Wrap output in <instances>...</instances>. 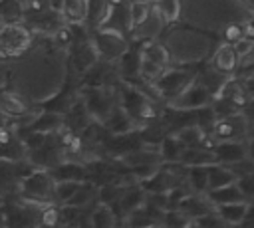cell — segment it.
Instances as JSON below:
<instances>
[{
  "mask_svg": "<svg viewBox=\"0 0 254 228\" xmlns=\"http://www.w3.org/2000/svg\"><path fill=\"white\" fill-rule=\"evenodd\" d=\"M64 125H65L64 113L54 111V109H42V111L36 115V119L32 121V125H30L28 129L38 131V133H44V135H54V133H58Z\"/></svg>",
  "mask_w": 254,
  "mask_h": 228,
  "instance_id": "15",
  "label": "cell"
},
{
  "mask_svg": "<svg viewBox=\"0 0 254 228\" xmlns=\"http://www.w3.org/2000/svg\"><path fill=\"white\" fill-rule=\"evenodd\" d=\"M10 75L14 89L28 101L42 103L56 97L65 81V59L67 52L58 48L50 36L48 44L30 46L22 56L16 57Z\"/></svg>",
  "mask_w": 254,
  "mask_h": 228,
  "instance_id": "1",
  "label": "cell"
},
{
  "mask_svg": "<svg viewBox=\"0 0 254 228\" xmlns=\"http://www.w3.org/2000/svg\"><path fill=\"white\" fill-rule=\"evenodd\" d=\"M163 46L167 48L171 61L177 63H196L202 61L204 57H208L214 50V38L198 32V30H190V28H173L165 40Z\"/></svg>",
  "mask_w": 254,
  "mask_h": 228,
  "instance_id": "2",
  "label": "cell"
},
{
  "mask_svg": "<svg viewBox=\"0 0 254 228\" xmlns=\"http://www.w3.org/2000/svg\"><path fill=\"white\" fill-rule=\"evenodd\" d=\"M226 167L232 171V174H234L236 178L254 172V161H252L250 157H244V159H240V161H236V163H230V165H226Z\"/></svg>",
  "mask_w": 254,
  "mask_h": 228,
  "instance_id": "30",
  "label": "cell"
},
{
  "mask_svg": "<svg viewBox=\"0 0 254 228\" xmlns=\"http://www.w3.org/2000/svg\"><path fill=\"white\" fill-rule=\"evenodd\" d=\"M242 36H244V24L242 22H232V24L222 28V38H224L226 44H234Z\"/></svg>",
  "mask_w": 254,
  "mask_h": 228,
  "instance_id": "31",
  "label": "cell"
},
{
  "mask_svg": "<svg viewBox=\"0 0 254 228\" xmlns=\"http://www.w3.org/2000/svg\"><path fill=\"white\" fill-rule=\"evenodd\" d=\"M216 163L220 165H230L236 163L244 157H248L246 153V141H218L212 145Z\"/></svg>",
  "mask_w": 254,
  "mask_h": 228,
  "instance_id": "13",
  "label": "cell"
},
{
  "mask_svg": "<svg viewBox=\"0 0 254 228\" xmlns=\"http://www.w3.org/2000/svg\"><path fill=\"white\" fill-rule=\"evenodd\" d=\"M109 4H113V6H121L123 4V0H107Z\"/></svg>",
  "mask_w": 254,
  "mask_h": 228,
  "instance_id": "38",
  "label": "cell"
},
{
  "mask_svg": "<svg viewBox=\"0 0 254 228\" xmlns=\"http://www.w3.org/2000/svg\"><path fill=\"white\" fill-rule=\"evenodd\" d=\"M212 93L194 77L177 97H173L171 101H167V109H175V111H196L202 107H208L212 103Z\"/></svg>",
  "mask_w": 254,
  "mask_h": 228,
  "instance_id": "8",
  "label": "cell"
},
{
  "mask_svg": "<svg viewBox=\"0 0 254 228\" xmlns=\"http://www.w3.org/2000/svg\"><path fill=\"white\" fill-rule=\"evenodd\" d=\"M226 228H232V226H226Z\"/></svg>",
  "mask_w": 254,
  "mask_h": 228,
  "instance_id": "40",
  "label": "cell"
},
{
  "mask_svg": "<svg viewBox=\"0 0 254 228\" xmlns=\"http://www.w3.org/2000/svg\"><path fill=\"white\" fill-rule=\"evenodd\" d=\"M185 228H200V226H198V224H196L194 220H190V222H189V224H187Z\"/></svg>",
  "mask_w": 254,
  "mask_h": 228,
  "instance_id": "37",
  "label": "cell"
},
{
  "mask_svg": "<svg viewBox=\"0 0 254 228\" xmlns=\"http://www.w3.org/2000/svg\"><path fill=\"white\" fill-rule=\"evenodd\" d=\"M50 40L58 46V48H69L71 44H73V30L69 28V24H62V26H58L52 34H50Z\"/></svg>",
  "mask_w": 254,
  "mask_h": 228,
  "instance_id": "28",
  "label": "cell"
},
{
  "mask_svg": "<svg viewBox=\"0 0 254 228\" xmlns=\"http://www.w3.org/2000/svg\"><path fill=\"white\" fill-rule=\"evenodd\" d=\"M206 171H208V190H214V188L226 186L230 182H236V176L232 174V171L226 165L214 163V165H208Z\"/></svg>",
  "mask_w": 254,
  "mask_h": 228,
  "instance_id": "23",
  "label": "cell"
},
{
  "mask_svg": "<svg viewBox=\"0 0 254 228\" xmlns=\"http://www.w3.org/2000/svg\"><path fill=\"white\" fill-rule=\"evenodd\" d=\"M153 6L167 24L181 20V0H153Z\"/></svg>",
  "mask_w": 254,
  "mask_h": 228,
  "instance_id": "27",
  "label": "cell"
},
{
  "mask_svg": "<svg viewBox=\"0 0 254 228\" xmlns=\"http://www.w3.org/2000/svg\"><path fill=\"white\" fill-rule=\"evenodd\" d=\"M254 65V46H252V50L240 59V63H238V71H242V69H248V67H252Z\"/></svg>",
  "mask_w": 254,
  "mask_h": 228,
  "instance_id": "34",
  "label": "cell"
},
{
  "mask_svg": "<svg viewBox=\"0 0 254 228\" xmlns=\"http://www.w3.org/2000/svg\"><path fill=\"white\" fill-rule=\"evenodd\" d=\"M147 228H165V226H163L161 222H153V224H149Z\"/></svg>",
  "mask_w": 254,
  "mask_h": 228,
  "instance_id": "36",
  "label": "cell"
},
{
  "mask_svg": "<svg viewBox=\"0 0 254 228\" xmlns=\"http://www.w3.org/2000/svg\"><path fill=\"white\" fill-rule=\"evenodd\" d=\"M73 65H75V69L79 71V73H85V71H89L101 57H99V52H97V48H95V44H93V40H91V36L89 38H81L79 42L75 40L73 44Z\"/></svg>",
  "mask_w": 254,
  "mask_h": 228,
  "instance_id": "10",
  "label": "cell"
},
{
  "mask_svg": "<svg viewBox=\"0 0 254 228\" xmlns=\"http://www.w3.org/2000/svg\"><path fill=\"white\" fill-rule=\"evenodd\" d=\"M60 228H71V226H69V224H62Z\"/></svg>",
  "mask_w": 254,
  "mask_h": 228,
  "instance_id": "39",
  "label": "cell"
},
{
  "mask_svg": "<svg viewBox=\"0 0 254 228\" xmlns=\"http://www.w3.org/2000/svg\"><path fill=\"white\" fill-rule=\"evenodd\" d=\"M34 42L32 32L16 22H6L0 28V59H12L30 50Z\"/></svg>",
  "mask_w": 254,
  "mask_h": 228,
  "instance_id": "4",
  "label": "cell"
},
{
  "mask_svg": "<svg viewBox=\"0 0 254 228\" xmlns=\"http://www.w3.org/2000/svg\"><path fill=\"white\" fill-rule=\"evenodd\" d=\"M246 153H248V157L254 161V135H250V137L246 139Z\"/></svg>",
  "mask_w": 254,
  "mask_h": 228,
  "instance_id": "35",
  "label": "cell"
},
{
  "mask_svg": "<svg viewBox=\"0 0 254 228\" xmlns=\"http://www.w3.org/2000/svg\"><path fill=\"white\" fill-rule=\"evenodd\" d=\"M151 8H153V0H133L127 8V30L131 32L139 24H143L151 14Z\"/></svg>",
  "mask_w": 254,
  "mask_h": 228,
  "instance_id": "22",
  "label": "cell"
},
{
  "mask_svg": "<svg viewBox=\"0 0 254 228\" xmlns=\"http://www.w3.org/2000/svg\"><path fill=\"white\" fill-rule=\"evenodd\" d=\"M139 57L149 59V61H153V63H159V65H163V67H169V63H171V56H169L167 48H165L163 44L155 42V40L143 42V46H141V50H139Z\"/></svg>",
  "mask_w": 254,
  "mask_h": 228,
  "instance_id": "20",
  "label": "cell"
},
{
  "mask_svg": "<svg viewBox=\"0 0 254 228\" xmlns=\"http://www.w3.org/2000/svg\"><path fill=\"white\" fill-rule=\"evenodd\" d=\"M54 184L56 180L52 178L48 169H34L32 172H28L26 176H22L18 180L16 186V194L18 198L36 204V206H46V204H56L54 198Z\"/></svg>",
  "mask_w": 254,
  "mask_h": 228,
  "instance_id": "3",
  "label": "cell"
},
{
  "mask_svg": "<svg viewBox=\"0 0 254 228\" xmlns=\"http://www.w3.org/2000/svg\"><path fill=\"white\" fill-rule=\"evenodd\" d=\"M183 149H185V145L173 133L165 135L161 139V143H159V153L163 157V163H179Z\"/></svg>",
  "mask_w": 254,
  "mask_h": 228,
  "instance_id": "25",
  "label": "cell"
},
{
  "mask_svg": "<svg viewBox=\"0 0 254 228\" xmlns=\"http://www.w3.org/2000/svg\"><path fill=\"white\" fill-rule=\"evenodd\" d=\"M252 46H254V38H246V36H242L240 40H236V42L232 44V48H234L238 59H242V57L252 50Z\"/></svg>",
  "mask_w": 254,
  "mask_h": 228,
  "instance_id": "33",
  "label": "cell"
},
{
  "mask_svg": "<svg viewBox=\"0 0 254 228\" xmlns=\"http://www.w3.org/2000/svg\"><path fill=\"white\" fill-rule=\"evenodd\" d=\"M60 14H62L64 22L69 24V26L85 24V18H87V6H85V0H62Z\"/></svg>",
  "mask_w": 254,
  "mask_h": 228,
  "instance_id": "18",
  "label": "cell"
},
{
  "mask_svg": "<svg viewBox=\"0 0 254 228\" xmlns=\"http://www.w3.org/2000/svg\"><path fill=\"white\" fill-rule=\"evenodd\" d=\"M208 200L218 206V204H230V202H246L240 188L236 186V182H230L226 186H220V188H214V190H208L206 192Z\"/></svg>",
  "mask_w": 254,
  "mask_h": 228,
  "instance_id": "21",
  "label": "cell"
},
{
  "mask_svg": "<svg viewBox=\"0 0 254 228\" xmlns=\"http://www.w3.org/2000/svg\"><path fill=\"white\" fill-rule=\"evenodd\" d=\"M177 210L189 218V220H196L200 218L202 214H208L214 210V204L208 200L206 194H196V192H189L179 204H177Z\"/></svg>",
  "mask_w": 254,
  "mask_h": 228,
  "instance_id": "11",
  "label": "cell"
},
{
  "mask_svg": "<svg viewBox=\"0 0 254 228\" xmlns=\"http://www.w3.org/2000/svg\"><path fill=\"white\" fill-rule=\"evenodd\" d=\"M32 113L30 101L16 89H0V115L6 119H20Z\"/></svg>",
  "mask_w": 254,
  "mask_h": 228,
  "instance_id": "9",
  "label": "cell"
},
{
  "mask_svg": "<svg viewBox=\"0 0 254 228\" xmlns=\"http://www.w3.org/2000/svg\"><path fill=\"white\" fill-rule=\"evenodd\" d=\"M187 186L190 192L206 194L208 192V171L206 167H187Z\"/></svg>",
  "mask_w": 254,
  "mask_h": 228,
  "instance_id": "24",
  "label": "cell"
},
{
  "mask_svg": "<svg viewBox=\"0 0 254 228\" xmlns=\"http://www.w3.org/2000/svg\"><path fill=\"white\" fill-rule=\"evenodd\" d=\"M192 79H194L192 71H187V69H181V67H167L153 81V89H155L157 97L167 103L173 97H177Z\"/></svg>",
  "mask_w": 254,
  "mask_h": 228,
  "instance_id": "7",
  "label": "cell"
},
{
  "mask_svg": "<svg viewBox=\"0 0 254 228\" xmlns=\"http://www.w3.org/2000/svg\"><path fill=\"white\" fill-rule=\"evenodd\" d=\"M252 135V127L248 119L242 115V111L232 113L222 119H214V125L210 129L212 143L218 141H246Z\"/></svg>",
  "mask_w": 254,
  "mask_h": 228,
  "instance_id": "6",
  "label": "cell"
},
{
  "mask_svg": "<svg viewBox=\"0 0 254 228\" xmlns=\"http://www.w3.org/2000/svg\"><path fill=\"white\" fill-rule=\"evenodd\" d=\"M194 222H196L200 228H226L224 220L216 214V210H212V212H208V214H202V216L196 218Z\"/></svg>",
  "mask_w": 254,
  "mask_h": 228,
  "instance_id": "32",
  "label": "cell"
},
{
  "mask_svg": "<svg viewBox=\"0 0 254 228\" xmlns=\"http://www.w3.org/2000/svg\"><path fill=\"white\" fill-rule=\"evenodd\" d=\"M48 171L56 182H60V180H89L85 165H81L77 161H69V159L62 161L60 165H56Z\"/></svg>",
  "mask_w": 254,
  "mask_h": 228,
  "instance_id": "16",
  "label": "cell"
},
{
  "mask_svg": "<svg viewBox=\"0 0 254 228\" xmlns=\"http://www.w3.org/2000/svg\"><path fill=\"white\" fill-rule=\"evenodd\" d=\"M238 56L232 48V44H218L216 50L212 52V57H210V65L216 67L218 71L226 73V75H234V71L238 69Z\"/></svg>",
  "mask_w": 254,
  "mask_h": 228,
  "instance_id": "12",
  "label": "cell"
},
{
  "mask_svg": "<svg viewBox=\"0 0 254 228\" xmlns=\"http://www.w3.org/2000/svg\"><path fill=\"white\" fill-rule=\"evenodd\" d=\"M179 163L185 165V167H208V165L216 163V157H214L212 147H204V145L185 147L183 153H181Z\"/></svg>",
  "mask_w": 254,
  "mask_h": 228,
  "instance_id": "17",
  "label": "cell"
},
{
  "mask_svg": "<svg viewBox=\"0 0 254 228\" xmlns=\"http://www.w3.org/2000/svg\"><path fill=\"white\" fill-rule=\"evenodd\" d=\"M91 40L99 52V57L107 61H119L129 52L127 40L115 28H95V32L91 34Z\"/></svg>",
  "mask_w": 254,
  "mask_h": 228,
  "instance_id": "5",
  "label": "cell"
},
{
  "mask_svg": "<svg viewBox=\"0 0 254 228\" xmlns=\"http://www.w3.org/2000/svg\"><path fill=\"white\" fill-rule=\"evenodd\" d=\"M167 26V22L163 20V16L157 12V8L153 6L151 8V14L147 16V20L143 24H139L135 30H131V36L133 40H139V42H149V40H155L159 38V34L163 32V28Z\"/></svg>",
  "mask_w": 254,
  "mask_h": 228,
  "instance_id": "14",
  "label": "cell"
},
{
  "mask_svg": "<svg viewBox=\"0 0 254 228\" xmlns=\"http://www.w3.org/2000/svg\"><path fill=\"white\" fill-rule=\"evenodd\" d=\"M216 214L224 220L226 226H232L236 228L242 220H244V214L248 210V202H230V204H218L214 206Z\"/></svg>",
  "mask_w": 254,
  "mask_h": 228,
  "instance_id": "19",
  "label": "cell"
},
{
  "mask_svg": "<svg viewBox=\"0 0 254 228\" xmlns=\"http://www.w3.org/2000/svg\"><path fill=\"white\" fill-rule=\"evenodd\" d=\"M83 180H60L54 184V198H56V204H67L71 200V196L79 190Z\"/></svg>",
  "mask_w": 254,
  "mask_h": 228,
  "instance_id": "26",
  "label": "cell"
},
{
  "mask_svg": "<svg viewBox=\"0 0 254 228\" xmlns=\"http://www.w3.org/2000/svg\"><path fill=\"white\" fill-rule=\"evenodd\" d=\"M236 186L240 188V192H242L246 202H254V172L236 178Z\"/></svg>",
  "mask_w": 254,
  "mask_h": 228,
  "instance_id": "29",
  "label": "cell"
}]
</instances>
